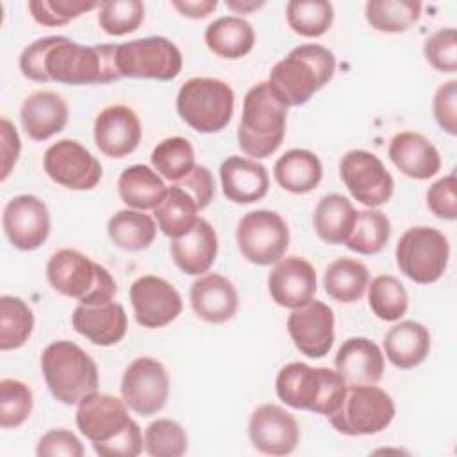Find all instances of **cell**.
Here are the masks:
<instances>
[{
  "label": "cell",
  "mask_w": 457,
  "mask_h": 457,
  "mask_svg": "<svg viewBox=\"0 0 457 457\" xmlns=\"http://www.w3.org/2000/svg\"><path fill=\"white\" fill-rule=\"evenodd\" d=\"M20 70L29 80L68 86L109 84L121 79L114 45L84 46L64 36L39 37L25 46Z\"/></svg>",
  "instance_id": "1"
},
{
  "label": "cell",
  "mask_w": 457,
  "mask_h": 457,
  "mask_svg": "<svg viewBox=\"0 0 457 457\" xmlns=\"http://www.w3.org/2000/svg\"><path fill=\"white\" fill-rule=\"evenodd\" d=\"M75 421L100 457H136L143 452L141 428L129 416L123 398L95 391L79 403Z\"/></svg>",
  "instance_id": "2"
},
{
  "label": "cell",
  "mask_w": 457,
  "mask_h": 457,
  "mask_svg": "<svg viewBox=\"0 0 457 457\" xmlns=\"http://www.w3.org/2000/svg\"><path fill=\"white\" fill-rule=\"evenodd\" d=\"M336 71L334 54L316 43L295 46L270 71L268 84L287 107H298L311 100Z\"/></svg>",
  "instance_id": "3"
},
{
  "label": "cell",
  "mask_w": 457,
  "mask_h": 457,
  "mask_svg": "<svg viewBox=\"0 0 457 457\" xmlns=\"http://www.w3.org/2000/svg\"><path fill=\"white\" fill-rule=\"evenodd\" d=\"M287 105L271 91L268 82L248 89L237 127V145L248 157L266 159L275 154L286 136Z\"/></svg>",
  "instance_id": "4"
},
{
  "label": "cell",
  "mask_w": 457,
  "mask_h": 457,
  "mask_svg": "<svg viewBox=\"0 0 457 457\" xmlns=\"http://www.w3.org/2000/svg\"><path fill=\"white\" fill-rule=\"evenodd\" d=\"M277 396L289 407L330 416L346 393V382L330 368H312L305 362H289L275 378Z\"/></svg>",
  "instance_id": "5"
},
{
  "label": "cell",
  "mask_w": 457,
  "mask_h": 457,
  "mask_svg": "<svg viewBox=\"0 0 457 457\" xmlns=\"http://www.w3.org/2000/svg\"><path fill=\"white\" fill-rule=\"evenodd\" d=\"M46 278L57 293L86 305L109 303L118 291L112 275L75 248L52 253L46 262Z\"/></svg>",
  "instance_id": "6"
},
{
  "label": "cell",
  "mask_w": 457,
  "mask_h": 457,
  "mask_svg": "<svg viewBox=\"0 0 457 457\" xmlns=\"http://www.w3.org/2000/svg\"><path fill=\"white\" fill-rule=\"evenodd\" d=\"M41 373L52 396L66 405H79L98 391L95 361L79 345L66 339L54 341L43 350Z\"/></svg>",
  "instance_id": "7"
},
{
  "label": "cell",
  "mask_w": 457,
  "mask_h": 457,
  "mask_svg": "<svg viewBox=\"0 0 457 457\" xmlns=\"http://www.w3.org/2000/svg\"><path fill=\"white\" fill-rule=\"evenodd\" d=\"M232 87L212 77L186 80L177 95V112L193 130L214 134L223 130L234 114Z\"/></svg>",
  "instance_id": "8"
},
{
  "label": "cell",
  "mask_w": 457,
  "mask_h": 457,
  "mask_svg": "<svg viewBox=\"0 0 457 457\" xmlns=\"http://www.w3.org/2000/svg\"><path fill=\"white\" fill-rule=\"evenodd\" d=\"M395 402L382 387L346 386L341 405L328 418L330 425L345 436H371L387 428L395 418Z\"/></svg>",
  "instance_id": "9"
},
{
  "label": "cell",
  "mask_w": 457,
  "mask_h": 457,
  "mask_svg": "<svg viewBox=\"0 0 457 457\" xmlns=\"http://www.w3.org/2000/svg\"><path fill=\"white\" fill-rule=\"evenodd\" d=\"M395 257L407 278L416 284H432L448 266L450 245L446 236L434 227H411L400 236Z\"/></svg>",
  "instance_id": "10"
},
{
  "label": "cell",
  "mask_w": 457,
  "mask_h": 457,
  "mask_svg": "<svg viewBox=\"0 0 457 457\" xmlns=\"http://www.w3.org/2000/svg\"><path fill=\"white\" fill-rule=\"evenodd\" d=\"M116 66L123 79L173 80L182 70V54L162 36L132 39L116 46Z\"/></svg>",
  "instance_id": "11"
},
{
  "label": "cell",
  "mask_w": 457,
  "mask_h": 457,
  "mask_svg": "<svg viewBox=\"0 0 457 457\" xmlns=\"http://www.w3.org/2000/svg\"><path fill=\"white\" fill-rule=\"evenodd\" d=\"M236 239L243 257L257 266L278 262L289 246V228L284 218L268 209L246 212L236 230Z\"/></svg>",
  "instance_id": "12"
},
{
  "label": "cell",
  "mask_w": 457,
  "mask_h": 457,
  "mask_svg": "<svg viewBox=\"0 0 457 457\" xmlns=\"http://www.w3.org/2000/svg\"><path fill=\"white\" fill-rule=\"evenodd\" d=\"M339 177L350 195L362 205L375 209L389 202L395 180L384 162L368 150H350L339 161Z\"/></svg>",
  "instance_id": "13"
},
{
  "label": "cell",
  "mask_w": 457,
  "mask_h": 457,
  "mask_svg": "<svg viewBox=\"0 0 457 457\" xmlns=\"http://www.w3.org/2000/svg\"><path fill=\"white\" fill-rule=\"evenodd\" d=\"M121 398L139 416L159 412L170 395V377L162 362L154 357L134 359L121 377Z\"/></svg>",
  "instance_id": "14"
},
{
  "label": "cell",
  "mask_w": 457,
  "mask_h": 457,
  "mask_svg": "<svg viewBox=\"0 0 457 457\" xmlns=\"http://www.w3.org/2000/svg\"><path fill=\"white\" fill-rule=\"evenodd\" d=\"M46 175L59 186L73 191L93 189L102 179L98 159L75 139H59L43 155Z\"/></svg>",
  "instance_id": "15"
},
{
  "label": "cell",
  "mask_w": 457,
  "mask_h": 457,
  "mask_svg": "<svg viewBox=\"0 0 457 457\" xmlns=\"http://www.w3.org/2000/svg\"><path fill=\"white\" fill-rule=\"evenodd\" d=\"M136 321L145 328H161L179 318L182 311L180 293L162 277L143 275L129 291Z\"/></svg>",
  "instance_id": "16"
},
{
  "label": "cell",
  "mask_w": 457,
  "mask_h": 457,
  "mask_svg": "<svg viewBox=\"0 0 457 457\" xmlns=\"http://www.w3.org/2000/svg\"><path fill=\"white\" fill-rule=\"evenodd\" d=\"M2 227L14 248L32 252L39 248L50 234L48 207L34 195H18L4 207Z\"/></svg>",
  "instance_id": "17"
},
{
  "label": "cell",
  "mask_w": 457,
  "mask_h": 457,
  "mask_svg": "<svg viewBox=\"0 0 457 457\" xmlns=\"http://www.w3.org/2000/svg\"><path fill=\"white\" fill-rule=\"evenodd\" d=\"M248 436L261 453L289 455L300 441V427L296 418L280 405L262 403L250 416Z\"/></svg>",
  "instance_id": "18"
},
{
  "label": "cell",
  "mask_w": 457,
  "mask_h": 457,
  "mask_svg": "<svg viewBox=\"0 0 457 457\" xmlns=\"http://www.w3.org/2000/svg\"><path fill=\"white\" fill-rule=\"evenodd\" d=\"M287 332L300 353L320 359L328 353L336 337L334 312L327 303L311 300L287 316Z\"/></svg>",
  "instance_id": "19"
},
{
  "label": "cell",
  "mask_w": 457,
  "mask_h": 457,
  "mask_svg": "<svg viewBox=\"0 0 457 457\" xmlns=\"http://www.w3.org/2000/svg\"><path fill=\"white\" fill-rule=\"evenodd\" d=\"M93 136L104 155L121 159L137 148L141 141V123L132 107L114 104L98 112Z\"/></svg>",
  "instance_id": "20"
},
{
  "label": "cell",
  "mask_w": 457,
  "mask_h": 457,
  "mask_svg": "<svg viewBox=\"0 0 457 457\" xmlns=\"http://www.w3.org/2000/svg\"><path fill=\"white\" fill-rule=\"evenodd\" d=\"M316 289V271L312 264L298 255L282 257L268 275L271 300L291 311L314 300Z\"/></svg>",
  "instance_id": "21"
},
{
  "label": "cell",
  "mask_w": 457,
  "mask_h": 457,
  "mask_svg": "<svg viewBox=\"0 0 457 457\" xmlns=\"http://www.w3.org/2000/svg\"><path fill=\"white\" fill-rule=\"evenodd\" d=\"M189 302L200 320L214 325L228 321L239 307L234 284L220 273L200 275L191 284Z\"/></svg>",
  "instance_id": "22"
},
{
  "label": "cell",
  "mask_w": 457,
  "mask_h": 457,
  "mask_svg": "<svg viewBox=\"0 0 457 457\" xmlns=\"http://www.w3.org/2000/svg\"><path fill=\"white\" fill-rule=\"evenodd\" d=\"M77 334L98 346H112L127 334V314L121 303L109 302L98 305L79 303L71 314Z\"/></svg>",
  "instance_id": "23"
},
{
  "label": "cell",
  "mask_w": 457,
  "mask_h": 457,
  "mask_svg": "<svg viewBox=\"0 0 457 457\" xmlns=\"http://www.w3.org/2000/svg\"><path fill=\"white\" fill-rule=\"evenodd\" d=\"M334 364L346 386H373L384 375V353L368 337L346 339L339 346Z\"/></svg>",
  "instance_id": "24"
},
{
  "label": "cell",
  "mask_w": 457,
  "mask_h": 457,
  "mask_svg": "<svg viewBox=\"0 0 457 457\" xmlns=\"http://www.w3.org/2000/svg\"><path fill=\"white\" fill-rule=\"evenodd\" d=\"M387 155L405 177L414 180H427L441 170L437 148L420 132L403 130L395 134Z\"/></svg>",
  "instance_id": "25"
},
{
  "label": "cell",
  "mask_w": 457,
  "mask_h": 457,
  "mask_svg": "<svg viewBox=\"0 0 457 457\" xmlns=\"http://www.w3.org/2000/svg\"><path fill=\"white\" fill-rule=\"evenodd\" d=\"M223 195L234 204H253L266 196L270 187L268 170L241 155L227 157L220 166Z\"/></svg>",
  "instance_id": "26"
},
{
  "label": "cell",
  "mask_w": 457,
  "mask_h": 457,
  "mask_svg": "<svg viewBox=\"0 0 457 457\" xmlns=\"http://www.w3.org/2000/svg\"><path fill=\"white\" fill-rule=\"evenodd\" d=\"M20 121L34 141H46L68 123V105L61 95L39 89L29 95L20 109Z\"/></svg>",
  "instance_id": "27"
},
{
  "label": "cell",
  "mask_w": 457,
  "mask_h": 457,
  "mask_svg": "<svg viewBox=\"0 0 457 457\" xmlns=\"http://www.w3.org/2000/svg\"><path fill=\"white\" fill-rule=\"evenodd\" d=\"M173 262L186 275H204L218 255V236L212 225L198 218L195 227L182 237L171 239Z\"/></svg>",
  "instance_id": "28"
},
{
  "label": "cell",
  "mask_w": 457,
  "mask_h": 457,
  "mask_svg": "<svg viewBox=\"0 0 457 457\" xmlns=\"http://www.w3.org/2000/svg\"><path fill=\"white\" fill-rule=\"evenodd\" d=\"M384 350L393 366L400 370L416 368L428 357L430 352L428 328L414 320L400 321L384 336Z\"/></svg>",
  "instance_id": "29"
},
{
  "label": "cell",
  "mask_w": 457,
  "mask_h": 457,
  "mask_svg": "<svg viewBox=\"0 0 457 457\" xmlns=\"http://www.w3.org/2000/svg\"><path fill=\"white\" fill-rule=\"evenodd\" d=\"M277 184L295 195H303L318 187L323 177L320 157L305 148H291L280 155L273 166Z\"/></svg>",
  "instance_id": "30"
},
{
  "label": "cell",
  "mask_w": 457,
  "mask_h": 457,
  "mask_svg": "<svg viewBox=\"0 0 457 457\" xmlns=\"http://www.w3.org/2000/svg\"><path fill=\"white\" fill-rule=\"evenodd\" d=\"M207 48L223 59H241L255 45L253 27L239 16H221L209 23L204 34Z\"/></svg>",
  "instance_id": "31"
},
{
  "label": "cell",
  "mask_w": 457,
  "mask_h": 457,
  "mask_svg": "<svg viewBox=\"0 0 457 457\" xmlns=\"http://www.w3.org/2000/svg\"><path fill=\"white\" fill-rule=\"evenodd\" d=\"M166 191L168 187L161 175L145 164L125 168L118 179L120 198L125 205L137 211L155 209L166 196Z\"/></svg>",
  "instance_id": "32"
},
{
  "label": "cell",
  "mask_w": 457,
  "mask_h": 457,
  "mask_svg": "<svg viewBox=\"0 0 457 457\" xmlns=\"http://www.w3.org/2000/svg\"><path fill=\"white\" fill-rule=\"evenodd\" d=\"M355 214L357 211L346 196L330 193L318 202L312 214V225L318 237L325 243L343 245L353 228Z\"/></svg>",
  "instance_id": "33"
},
{
  "label": "cell",
  "mask_w": 457,
  "mask_h": 457,
  "mask_svg": "<svg viewBox=\"0 0 457 457\" xmlns=\"http://www.w3.org/2000/svg\"><path fill=\"white\" fill-rule=\"evenodd\" d=\"M370 284L368 268L350 257H341L332 261L323 275V286L327 295L339 303L359 302Z\"/></svg>",
  "instance_id": "34"
},
{
  "label": "cell",
  "mask_w": 457,
  "mask_h": 457,
  "mask_svg": "<svg viewBox=\"0 0 457 457\" xmlns=\"http://www.w3.org/2000/svg\"><path fill=\"white\" fill-rule=\"evenodd\" d=\"M196 202L177 184L170 186L162 202L154 209L157 227L170 239L186 236L196 223L198 216Z\"/></svg>",
  "instance_id": "35"
},
{
  "label": "cell",
  "mask_w": 457,
  "mask_h": 457,
  "mask_svg": "<svg viewBox=\"0 0 457 457\" xmlns=\"http://www.w3.org/2000/svg\"><path fill=\"white\" fill-rule=\"evenodd\" d=\"M157 227L152 216L137 209H121L107 223L111 241L129 252H139L154 243Z\"/></svg>",
  "instance_id": "36"
},
{
  "label": "cell",
  "mask_w": 457,
  "mask_h": 457,
  "mask_svg": "<svg viewBox=\"0 0 457 457\" xmlns=\"http://www.w3.org/2000/svg\"><path fill=\"white\" fill-rule=\"evenodd\" d=\"M418 0H370L364 5L366 21L378 32L396 34L412 27L421 14Z\"/></svg>",
  "instance_id": "37"
},
{
  "label": "cell",
  "mask_w": 457,
  "mask_h": 457,
  "mask_svg": "<svg viewBox=\"0 0 457 457\" xmlns=\"http://www.w3.org/2000/svg\"><path fill=\"white\" fill-rule=\"evenodd\" d=\"M391 221L378 209L357 211L353 228L345 245L361 255L378 253L389 241Z\"/></svg>",
  "instance_id": "38"
},
{
  "label": "cell",
  "mask_w": 457,
  "mask_h": 457,
  "mask_svg": "<svg viewBox=\"0 0 457 457\" xmlns=\"http://www.w3.org/2000/svg\"><path fill=\"white\" fill-rule=\"evenodd\" d=\"M34 328L32 309L18 296L0 298V350L9 352L23 346Z\"/></svg>",
  "instance_id": "39"
},
{
  "label": "cell",
  "mask_w": 457,
  "mask_h": 457,
  "mask_svg": "<svg viewBox=\"0 0 457 457\" xmlns=\"http://www.w3.org/2000/svg\"><path fill=\"white\" fill-rule=\"evenodd\" d=\"M150 161L161 177L179 182L195 168V150L189 139L173 136L157 143L152 150Z\"/></svg>",
  "instance_id": "40"
},
{
  "label": "cell",
  "mask_w": 457,
  "mask_h": 457,
  "mask_svg": "<svg viewBox=\"0 0 457 457\" xmlns=\"http://www.w3.org/2000/svg\"><path fill=\"white\" fill-rule=\"evenodd\" d=\"M368 303L382 321H398L409 307L403 284L393 275H378L368 284Z\"/></svg>",
  "instance_id": "41"
},
{
  "label": "cell",
  "mask_w": 457,
  "mask_h": 457,
  "mask_svg": "<svg viewBox=\"0 0 457 457\" xmlns=\"http://www.w3.org/2000/svg\"><path fill=\"white\" fill-rule=\"evenodd\" d=\"M287 25L303 37L323 36L334 21V7L325 0H291L286 5Z\"/></svg>",
  "instance_id": "42"
},
{
  "label": "cell",
  "mask_w": 457,
  "mask_h": 457,
  "mask_svg": "<svg viewBox=\"0 0 457 457\" xmlns=\"http://www.w3.org/2000/svg\"><path fill=\"white\" fill-rule=\"evenodd\" d=\"M143 448L152 457H180L187 452V434L179 421L159 418L145 428Z\"/></svg>",
  "instance_id": "43"
},
{
  "label": "cell",
  "mask_w": 457,
  "mask_h": 457,
  "mask_svg": "<svg viewBox=\"0 0 457 457\" xmlns=\"http://www.w3.org/2000/svg\"><path fill=\"white\" fill-rule=\"evenodd\" d=\"M98 9V25L109 36L130 34L145 20V5L139 0L102 2Z\"/></svg>",
  "instance_id": "44"
},
{
  "label": "cell",
  "mask_w": 457,
  "mask_h": 457,
  "mask_svg": "<svg viewBox=\"0 0 457 457\" xmlns=\"http://www.w3.org/2000/svg\"><path fill=\"white\" fill-rule=\"evenodd\" d=\"M34 398L30 387L20 378L0 380V427L16 428L32 412Z\"/></svg>",
  "instance_id": "45"
},
{
  "label": "cell",
  "mask_w": 457,
  "mask_h": 457,
  "mask_svg": "<svg viewBox=\"0 0 457 457\" xmlns=\"http://www.w3.org/2000/svg\"><path fill=\"white\" fill-rule=\"evenodd\" d=\"M100 5L102 2L86 0H32L29 2V11L39 25L61 27Z\"/></svg>",
  "instance_id": "46"
},
{
  "label": "cell",
  "mask_w": 457,
  "mask_h": 457,
  "mask_svg": "<svg viewBox=\"0 0 457 457\" xmlns=\"http://www.w3.org/2000/svg\"><path fill=\"white\" fill-rule=\"evenodd\" d=\"M423 55L432 68L443 73L457 70V32L455 29H439L430 34L423 45Z\"/></svg>",
  "instance_id": "47"
},
{
  "label": "cell",
  "mask_w": 457,
  "mask_h": 457,
  "mask_svg": "<svg viewBox=\"0 0 457 457\" xmlns=\"http://www.w3.org/2000/svg\"><path fill=\"white\" fill-rule=\"evenodd\" d=\"M457 180L455 173H448L436 180L427 191V205L437 218L453 221L457 218Z\"/></svg>",
  "instance_id": "48"
},
{
  "label": "cell",
  "mask_w": 457,
  "mask_h": 457,
  "mask_svg": "<svg viewBox=\"0 0 457 457\" xmlns=\"http://www.w3.org/2000/svg\"><path fill=\"white\" fill-rule=\"evenodd\" d=\"M36 453L39 457H55V455L82 457L84 446L73 432H70L66 428H54L39 437Z\"/></svg>",
  "instance_id": "49"
},
{
  "label": "cell",
  "mask_w": 457,
  "mask_h": 457,
  "mask_svg": "<svg viewBox=\"0 0 457 457\" xmlns=\"http://www.w3.org/2000/svg\"><path fill=\"white\" fill-rule=\"evenodd\" d=\"M434 118L450 136L457 134V80L441 84L434 95Z\"/></svg>",
  "instance_id": "50"
},
{
  "label": "cell",
  "mask_w": 457,
  "mask_h": 457,
  "mask_svg": "<svg viewBox=\"0 0 457 457\" xmlns=\"http://www.w3.org/2000/svg\"><path fill=\"white\" fill-rule=\"evenodd\" d=\"M179 187H182L186 193H189V196L196 202L198 209H205L212 198H214V179L212 173L209 171V168L202 166V164H195V168L179 182H175Z\"/></svg>",
  "instance_id": "51"
},
{
  "label": "cell",
  "mask_w": 457,
  "mask_h": 457,
  "mask_svg": "<svg viewBox=\"0 0 457 457\" xmlns=\"http://www.w3.org/2000/svg\"><path fill=\"white\" fill-rule=\"evenodd\" d=\"M0 136H2V175H0V179L5 180L20 157L21 141H20V136H18L14 125L7 118L0 120Z\"/></svg>",
  "instance_id": "52"
},
{
  "label": "cell",
  "mask_w": 457,
  "mask_h": 457,
  "mask_svg": "<svg viewBox=\"0 0 457 457\" xmlns=\"http://www.w3.org/2000/svg\"><path fill=\"white\" fill-rule=\"evenodd\" d=\"M171 5L186 18L202 20L218 7V0H173Z\"/></svg>",
  "instance_id": "53"
},
{
  "label": "cell",
  "mask_w": 457,
  "mask_h": 457,
  "mask_svg": "<svg viewBox=\"0 0 457 457\" xmlns=\"http://www.w3.org/2000/svg\"><path fill=\"white\" fill-rule=\"evenodd\" d=\"M264 4H266L264 0H227L225 2V5L237 14H248L252 11L264 7Z\"/></svg>",
  "instance_id": "54"
}]
</instances>
